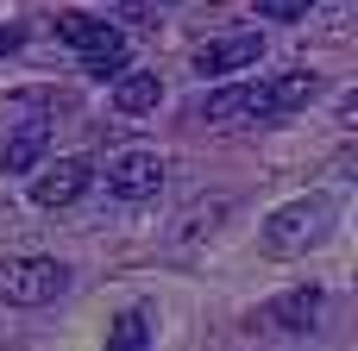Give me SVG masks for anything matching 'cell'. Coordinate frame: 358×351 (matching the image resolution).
Here are the masks:
<instances>
[{
  "label": "cell",
  "instance_id": "7c38bea8",
  "mask_svg": "<svg viewBox=\"0 0 358 351\" xmlns=\"http://www.w3.org/2000/svg\"><path fill=\"white\" fill-rule=\"evenodd\" d=\"M101 31H107V25H101V19H88V13H57V38H63V44H76V50H88Z\"/></svg>",
  "mask_w": 358,
  "mask_h": 351
},
{
  "label": "cell",
  "instance_id": "8992f818",
  "mask_svg": "<svg viewBox=\"0 0 358 351\" xmlns=\"http://www.w3.org/2000/svg\"><path fill=\"white\" fill-rule=\"evenodd\" d=\"M321 314H327V289L302 283V289H289V295H277V301L264 308V327L283 333V339H308V333L321 327Z\"/></svg>",
  "mask_w": 358,
  "mask_h": 351
},
{
  "label": "cell",
  "instance_id": "4fadbf2b",
  "mask_svg": "<svg viewBox=\"0 0 358 351\" xmlns=\"http://www.w3.org/2000/svg\"><path fill=\"white\" fill-rule=\"evenodd\" d=\"M252 6H258V19H277L283 25V19H302L315 0H252Z\"/></svg>",
  "mask_w": 358,
  "mask_h": 351
},
{
  "label": "cell",
  "instance_id": "8fae6325",
  "mask_svg": "<svg viewBox=\"0 0 358 351\" xmlns=\"http://www.w3.org/2000/svg\"><path fill=\"white\" fill-rule=\"evenodd\" d=\"M107 345H113V351H145V345H151V314H145V308H126V314L113 320Z\"/></svg>",
  "mask_w": 358,
  "mask_h": 351
},
{
  "label": "cell",
  "instance_id": "9c48e42d",
  "mask_svg": "<svg viewBox=\"0 0 358 351\" xmlns=\"http://www.w3.org/2000/svg\"><path fill=\"white\" fill-rule=\"evenodd\" d=\"M157 100H164V75L132 69V63L113 75V107H120V113H132V119H138V113H157Z\"/></svg>",
  "mask_w": 358,
  "mask_h": 351
},
{
  "label": "cell",
  "instance_id": "5bb4252c",
  "mask_svg": "<svg viewBox=\"0 0 358 351\" xmlns=\"http://www.w3.org/2000/svg\"><path fill=\"white\" fill-rule=\"evenodd\" d=\"M19 44H25V31H19V25H0V57H6V50H19Z\"/></svg>",
  "mask_w": 358,
  "mask_h": 351
},
{
  "label": "cell",
  "instance_id": "52a82bcc",
  "mask_svg": "<svg viewBox=\"0 0 358 351\" xmlns=\"http://www.w3.org/2000/svg\"><path fill=\"white\" fill-rule=\"evenodd\" d=\"M264 57V31H233V38H214L195 50V75H239Z\"/></svg>",
  "mask_w": 358,
  "mask_h": 351
},
{
  "label": "cell",
  "instance_id": "277c9868",
  "mask_svg": "<svg viewBox=\"0 0 358 351\" xmlns=\"http://www.w3.org/2000/svg\"><path fill=\"white\" fill-rule=\"evenodd\" d=\"M164 188V157L157 151H120L107 163V195L113 201H151Z\"/></svg>",
  "mask_w": 358,
  "mask_h": 351
},
{
  "label": "cell",
  "instance_id": "6da1fadb",
  "mask_svg": "<svg viewBox=\"0 0 358 351\" xmlns=\"http://www.w3.org/2000/svg\"><path fill=\"white\" fill-rule=\"evenodd\" d=\"M315 94H321L315 69H283V75H258V82H227V88L201 94L189 113L208 126H271V119H289L296 107H308Z\"/></svg>",
  "mask_w": 358,
  "mask_h": 351
},
{
  "label": "cell",
  "instance_id": "ba28073f",
  "mask_svg": "<svg viewBox=\"0 0 358 351\" xmlns=\"http://www.w3.org/2000/svg\"><path fill=\"white\" fill-rule=\"evenodd\" d=\"M44 144H50V126H44V119L13 126L6 144H0V170H6V176H31V170L44 163Z\"/></svg>",
  "mask_w": 358,
  "mask_h": 351
},
{
  "label": "cell",
  "instance_id": "30bf717a",
  "mask_svg": "<svg viewBox=\"0 0 358 351\" xmlns=\"http://www.w3.org/2000/svg\"><path fill=\"white\" fill-rule=\"evenodd\" d=\"M126 63H132V44H126V31H113V25H107V31H101L88 50H82V69H88L94 82H113Z\"/></svg>",
  "mask_w": 358,
  "mask_h": 351
},
{
  "label": "cell",
  "instance_id": "5b68a950",
  "mask_svg": "<svg viewBox=\"0 0 358 351\" xmlns=\"http://www.w3.org/2000/svg\"><path fill=\"white\" fill-rule=\"evenodd\" d=\"M88 182H94L88 157H57V163H44V170L31 176V201L57 214V207H76V201L88 195Z\"/></svg>",
  "mask_w": 358,
  "mask_h": 351
},
{
  "label": "cell",
  "instance_id": "3957f363",
  "mask_svg": "<svg viewBox=\"0 0 358 351\" xmlns=\"http://www.w3.org/2000/svg\"><path fill=\"white\" fill-rule=\"evenodd\" d=\"M69 295V264L57 257H6L0 264V301L6 308H50Z\"/></svg>",
  "mask_w": 358,
  "mask_h": 351
},
{
  "label": "cell",
  "instance_id": "7a4b0ae2",
  "mask_svg": "<svg viewBox=\"0 0 358 351\" xmlns=\"http://www.w3.org/2000/svg\"><path fill=\"white\" fill-rule=\"evenodd\" d=\"M340 226V195H302V201H283L271 220H264V251L271 257H302L315 245H327V232Z\"/></svg>",
  "mask_w": 358,
  "mask_h": 351
},
{
  "label": "cell",
  "instance_id": "9a60e30c",
  "mask_svg": "<svg viewBox=\"0 0 358 351\" xmlns=\"http://www.w3.org/2000/svg\"><path fill=\"white\" fill-rule=\"evenodd\" d=\"M126 13H151V6H176V0H120Z\"/></svg>",
  "mask_w": 358,
  "mask_h": 351
}]
</instances>
